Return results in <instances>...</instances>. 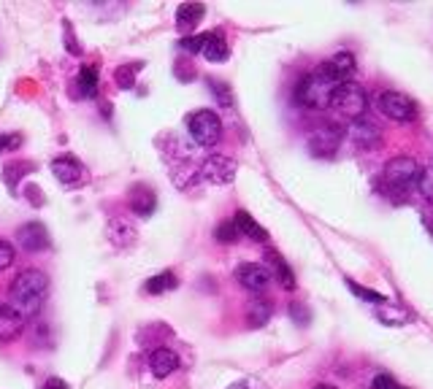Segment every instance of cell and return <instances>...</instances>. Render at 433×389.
Returning a JSON list of instances; mask_svg holds the SVG:
<instances>
[{
    "label": "cell",
    "instance_id": "cell-1",
    "mask_svg": "<svg viewBox=\"0 0 433 389\" xmlns=\"http://www.w3.org/2000/svg\"><path fill=\"white\" fill-rule=\"evenodd\" d=\"M11 308L22 319H30L35 316L41 308H44V300L49 295V276L38 267H27L22 270L14 281H11Z\"/></svg>",
    "mask_w": 433,
    "mask_h": 389
},
{
    "label": "cell",
    "instance_id": "cell-2",
    "mask_svg": "<svg viewBox=\"0 0 433 389\" xmlns=\"http://www.w3.org/2000/svg\"><path fill=\"white\" fill-rule=\"evenodd\" d=\"M336 90H338V84H336L322 68H317L314 73H306L304 78L298 81V87H295V100H298L304 108L322 111V108H331V100Z\"/></svg>",
    "mask_w": 433,
    "mask_h": 389
},
{
    "label": "cell",
    "instance_id": "cell-3",
    "mask_svg": "<svg viewBox=\"0 0 433 389\" xmlns=\"http://www.w3.org/2000/svg\"><path fill=\"white\" fill-rule=\"evenodd\" d=\"M420 163L414 160V157H407V154H401V157H393L382 170V181L384 187L390 190V192L395 194H407L411 190H417V181H420Z\"/></svg>",
    "mask_w": 433,
    "mask_h": 389
},
{
    "label": "cell",
    "instance_id": "cell-4",
    "mask_svg": "<svg viewBox=\"0 0 433 389\" xmlns=\"http://www.w3.org/2000/svg\"><path fill=\"white\" fill-rule=\"evenodd\" d=\"M187 133H190V138L198 146L211 149V146H217L222 141V119L214 111L201 108V111L187 117Z\"/></svg>",
    "mask_w": 433,
    "mask_h": 389
},
{
    "label": "cell",
    "instance_id": "cell-5",
    "mask_svg": "<svg viewBox=\"0 0 433 389\" xmlns=\"http://www.w3.org/2000/svg\"><path fill=\"white\" fill-rule=\"evenodd\" d=\"M331 108H336L341 117L355 122L360 117H366V111H368V95H366V90L360 84H355V81L338 84V90L333 92Z\"/></svg>",
    "mask_w": 433,
    "mask_h": 389
},
{
    "label": "cell",
    "instance_id": "cell-6",
    "mask_svg": "<svg viewBox=\"0 0 433 389\" xmlns=\"http://www.w3.org/2000/svg\"><path fill=\"white\" fill-rule=\"evenodd\" d=\"M236 173H238V163L228 154H209L198 168V176L209 184H217V187L230 184L236 179Z\"/></svg>",
    "mask_w": 433,
    "mask_h": 389
},
{
    "label": "cell",
    "instance_id": "cell-7",
    "mask_svg": "<svg viewBox=\"0 0 433 389\" xmlns=\"http://www.w3.org/2000/svg\"><path fill=\"white\" fill-rule=\"evenodd\" d=\"M377 103H379V111L393 122H411L417 117L414 100L409 95H404V92H398V90H384V92H379Z\"/></svg>",
    "mask_w": 433,
    "mask_h": 389
},
{
    "label": "cell",
    "instance_id": "cell-8",
    "mask_svg": "<svg viewBox=\"0 0 433 389\" xmlns=\"http://www.w3.org/2000/svg\"><path fill=\"white\" fill-rule=\"evenodd\" d=\"M341 138H344V130L338 124H322L317 127L314 133H309L306 138V146L314 157H333L341 146Z\"/></svg>",
    "mask_w": 433,
    "mask_h": 389
},
{
    "label": "cell",
    "instance_id": "cell-9",
    "mask_svg": "<svg viewBox=\"0 0 433 389\" xmlns=\"http://www.w3.org/2000/svg\"><path fill=\"white\" fill-rule=\"evenodd\" d=\"M51 173H54V179H57L63 187H79V184L87 181V170H84V165L79 163L76 157H71V154H63V157L51 160Z\"/></svg>",
    "mask_w": 433,
    "mask_h": 389
},
{
    "label": "cell",
    "instance_id": "cell-10",
    "mask_svg": "<svg viewBox=\"0 0 433 389\" xmlns=\"http://www.w3.org/2000/svg\"><path fill=\"white\" fill-rule=\"evenodd\" d=\"M236 281H238L244 290L260 295V292L268 290V284H271L274 279H271V273H268L265 265H260V263H244V265L236 267Z\"/></svg>",
    "mask_w": 433,
    "mask_h": 389
},
{
    "label": "cell",
    "instance_id": "cell-11",
    "mask_svg": "<svg viewBox=\"0 0 433 389\" xmlns=\"http://www.w3.org/2000/svg\"><path fill=\"white\" fill-rule=\"evenodd\" d=\"M17 243L30 251V254H35V251H44V249H49V233H47V227L41 224V222H27L22 224L19 230H17Z\"/></svg>",
    "mask_w": 433,
    "mask_h": 389
},
{
    "label": "cell",
    "instance_id": "cell-12",
    "mask_svg": "<svg viewBox=\"0 0 433 389\" xmlns=\"http://www.w3.org/2000/svg\"><path fill=\"white\" fill-rule=\"evenodd\" d=\"M320 68L328 73L336 84H347V81H352V76H355V71H357L355 57H352L350 51H338V54H333L331 60H325Z\"/></svg>",
    "mask_w": 433,
    "mask_h": 389
},
{
    "label": "cell",
    "instance_id": "cell-13",
    "mask_svg": "<svg viewBox=\"0 0 433 389\" xmlns=\"http://www.w3.org/2000/svg\"><path fill=\"white\" fill-rule=\"evenodd\" d=\"M350 138L355 141L357 149L371 151V149H377V146H379L382 133H379L377 122H371L368 117H360V119H355L352 122V127H350Z\"/></svg>",
    "mask_w": 433,
    "mask_h": 389
},
{
    "label": "cell",
    "instance_id": "cell-14",
    "mask_svg": "<svg viewBox=\"0 0 433 389\" xmlns=\"http://www.w3.org/2000/svg\"><path fill=\"white\" fill-rule=\"evenodd\" d=\"M265 263H268L265 267H268L271 279H277L284 290H295V273L290 270V265L284 263L279 251H265Z\"/></svg>",
    "mask_w": 433,
    "mask_h": 389
},
{
    "label": "cell",
    "instance_id": "cell-15",
    "mask_svg": "<svg viewBox=\"0 0 433 389\" xmlns=\"http://www.w3.org/2000/svg\"><path fill=\"white\" fill-rule=\"evenodd\" d=\"M25 327V319L17 314L11 306H0V343H8V340L19 338Z\"/></svg>",
    "mask_w": 433,
    "mask_h": 389
},
{
    "label": "cell",
    "instance_id": "cell-16",
    "mask_svg": "<svg viewBox=\"0 0 433 389\" xmlns=\"http://www.w3.org/2000/svg\"><path fill=\"white\" fill-rule=\"evenodd\" d=\"M149 367H152V373L157 379H165V376H171L179 367V357L171 349L160 346V349H154L152 354H149Z\"/></svg>",
    "mask_w": 433,
    "mask_h": 389
},
{
    "label": "cell",
    "instance_id": "cell-17",
    "mask_svg": "<svg viewBox=\"0 0 433 389\" xmlns=\"http://www.w3.org/2000/svg\"><path fill=\"white\" fill-rule=\"evenodd\" d=\"M154 206H157V197L149 187H133L130 190V211L136 217H152Z\"/></svg>",
    "mask_w": 433,
    "mask_h": 389
},
{
    "label": "cell",
    "instance_id": "cell-18",
    "mask_svg": "<svg viewBox=\"0 0 433 389\" xmlns=\"http://www.w3.org/2000/svg\"><path fill=\"white\" fill-rule=\"evenodd\" d=\"M108 238L114 246H120V249H128L136 243V227L130 224L128 219H111L108 222Z\"/></svg>",
    "mask_w": 433,
    "mask_h": 389
},
{
    "label": "cell",
    "instance_id": "cell-19",
    "mask_svg": "<svg viewBox=\"0 0 433 389\" xmlns=\"http://www.w3.org/2000/svg\"><path fill=\"white\" fill-rule=\"evenodd\" d=\"M233 224H236V233L238 235H244V238H252V241L263 243L268 238V233H265V227H260L255 219L250 217L247 211H236V217H233Z\"/></svg>",
    "mask_w": 433,
    "mask_h": 389
},
{
    "label": "cell",
    "instance_id": "cell-20",
    "mask_svg": "<svg viewBox=\"0 0 433 389\" xmlns=\"http://www.w3.org/2000/svg\"><path fill=\"white\" fill-rule=\"evenodd\" d=\"M201 54H204L206 60H211V63H222V60H228L230 57V49L220 33H204Z\"/></svg>",
    "mask_w": 433,
    "mask_h": 389
},
{
    "label": "cell",
    "instance_id": "cell-21",
    "mask_svg": "<svg viewBox=\"0 0 433 389\" xmlns=\"http://www.w3.org/2000/svg\"><path fill=\"white\" fill-rule=\"evenodd\" d=\"M377 319L382 324H390V327H401V324H407L409 319H411V314H409L404 306L384 300L382 306H377Z\"/></svg>",
    "mask_w": 433,
    "mask_h": 389
},
{
    "label": "cell",
    "instance_id": "cell-22",
    "mask_svg": "<svg viewBox=\"0 0 433 389\" xmlns=\"http://www.w3.org/2000/svg\"><path fill=\"white\" fill-rule=\"evenodd\" d=\"M204 14H206V6H201V3H184V6H179V8H177L179 30L190 33L195 24L204 19Z\"/></svg>",
    "mask_w": 433,
    "mask_h": 389
},
{
    "label": "cell",
    "instance_id": "cell-23",
    "mask_svg": "<svg viewBox=\"0 0 433 389\" xmlns=\"http://www.w3.org/2000/svg\"><path fill=\"white\" fill-rule=\"evenodd\" d=\"M79 95L81 97H95L98 95V68L92 65H84L81 73H79Z\"/></svg>",
    "mask_w": 433,
    "mask_h": 389
},
{
    "label": "cell",
    "instance_id": "cell-24",
    "mask_svg": "<svg viewBox=\"0 0 433 389\" xmlns=\"http://www.w3.org/2000/svg\"><path fill=\"white\" fill-rule=\"evenodd\" d=\"M271 311H274V308H271V303L257 297V300H252V303H250L247 319H250V324H252V327H263V324L271 319Z\"/></svg>",
    "mask_w": 433,
    "mask_h": 389
},
{
    "label": "cell",
    "instance_id": "cell-25",
    "mask_svg": "<svg viewBox=\"0 0 433 389\" xmlns=\"http://www.w3.org/2000/svg\"><path fill=\"white\" fill-rule=\"evenodd\" d=\"M177 287H179V281H177V276H174L171 270H165V273H157V276H152V279L147 281V292H149V295L171 292V290H177Z\"/></svg>",
    "mask_w": 433,
    "mask_h": 389
},
{
    "label": "cell",
    "instance_id": "cell-26",
    "mask_svg": "<svg viewBox=\"0 0 433 389\" xmlns=\"http://www.w3.org/2000/svg\"><path fill=\"white\" fill-rule=\"evenodd\" d=\"M138 68H144V65H138V63L120 65V68H117V73H114L117 84H120L122 90H133V87H136V73H138Z\"/></svg>",
    "mask_w": 433,
    "mask_h": 389
},
{
    "label": "cell",
    "instance_id": "cell-27",
    "mask_svg": "<svg viewBox=\"0 0 433 389\" xmlns=\"http://www.w3.org/2000/svg\"><path fill=\"white\" fill-rule=\"evenodd\" d=\"M417 190H420V194H423L428 203H433V165L423 168L420 181H417Z\"/></svg>",
    "mask_w": 433,
    "mask_h": 389
},
{
    "label": "cell",
    "instance_id": "cell-28",
    "mask_svg": "<svg viewBox=\"0 0 433 389\" xmlns=\"http://www.w3.org/2000/svg\"><path fill=\"white\" fill-rule=\"evenodd\" d=\"M347 287L355 292L357 297H363V300H371L374 306H382L384 300H387L384 295H379V292H374V290H366V287H360V284H355V281H347Z\"/></svg>",
    "mask_w": 433,
    "mask_h": 389
},
{
    "label": "cell",
    "instance_id": "cell-29",
    "mask_svg": "<svg viewBox=\"0 0 433 389\" xmlns=\"http://www.w3.org/2000/svg\"><path fill=\"white\" fill-rule=\"evenodd\" d=\"M14 260H17V249L8 241H0V273L14 265Z\"/></svg>",
    "mask_w": 433,
    "mask_h": 389
},
{
    "label": "cell",
    "instance_id": "cell-30",
    "mask_svg": "<svg viewBox=\"0 0 433 389\" xmlns=\"http://www.w3.org/2000/svg\"><path fill=\"white\" fill-rule=\"evenodd\" d=\"M214 238H217L220 243H233L236 238H238V233H236V224H233V222H222V224L217 227Z\"/></svg>",
    "mask_w": 433,
    "mask_h": 389
},
{
    "label": "cell",
    "instance_id": "cell-31",
    "mask_svg": "<svg viewBox=\"0 0 433 389\" xmlns=\"http://www.w3.org/2000/svg\"><path fill=\"white\" fill-rule=\"evenodd\" d=\"M211 84V92L217 95V100L222 103V106H233V97H230V90H228V84H222V81H209Z\"/></svg>",
    "mask_w": 433,
    "mask_h": 389
},
{
    "label": "cell",
    "instance_id": "cell-32",
    "mask_svg": "<svg viewBox=\"0 0 433 389\" xmlns=\"http://www.w3.org/2000/svg\"><path fill=\"white\" fill-rule=\"evenodd\" d=\"M371 389H407L401 387L390 373H379V376H374V381H371Z\"/></svg>",
    "mask_w": 433,
    "mask_h": 389
},
{
    "label": "cell",
    "instance_id": "cell-33",
    "mask_svg": "<svg viewBox=\"0 0 433 389\" xmlns=\"http://www.w3.org/2000/svg\"><path fill=\"white\" fill-rule=\"evenodd\" d=\"M179 47L184 49V51L201 54V47H204V33H201V35H187V38H181V41H179Z\"/></svg>",
    "mask_w": 433,
    "mask_h": 389
},
{
    "label": "cell",
    "instance_id": "cell-34",
    "mask_svg": "<svg viewBox=\"0 0 433 389\" xmlns=\"http://www.w3.org/2000/svg\"><path fill=\"white\" fill-rule=\"evenodd\" d=\"M17 146H22V135H0V154L14 151Z\"/></svg>",
    "mask_w": 433,
    "mask_h": 389
},
{
    "label": "cell",
    "instance_id": "cell-35",
    "mask_svg": "<svg viewBox=\"0 0 433 389\" xmlns=\"http://www.w3.org/2000/svg\"><path fill=\"white\" fill-rule=\"evenodd\" d=\"M228 389H263V384L257 379H244V381H238V384H233Z\"/></svg>",
    "mask_w": 433,
    "mask_h": 389
},
{
    "label": "cell",
    "instance_id": "cell-36",
    "mask_svg": "<svg viewBox=\"0 0 433 389\" xmlns=\"http://www.w3.org/2000/svg\"><path fill=\"white\" fill-rule=\"evenodd\" d=\"M290 314L295 316V319H298L301 324H306V322H309V314H306V308H301L298 303H295V306H290Z\"/></svg>",
    "mask_w": 433,
    "mask_h": 389
},
{
    "label": "cell",
    "instance_id": "cell-37",
    "mask_svg": "<svg viewBox=\"0 0 433 389\" xmlns=\"http://www.w3.org/2000/svg\"><path fill=\"white\" fill-rule=\"evenodd\" d=\"M41 389H68V384H65L63 379H49Z\"/></svg>",
    "mask_w": 433,
    "mask_h": 389
},
{
    "label": "cell",
    "instance_id": "cell-38",
    "mask_svg": "<svg viewBox=\"0 0 433 389\" xmlns=\"http://www.w3.org/2000/svg\"><path fill=\"white\" fill-rule=\"evenodd\" d=\"M314 389H336V387H331V384H317Z\"/></svg>",
    "mask_w": 433,
    "mask_h": 389
}]
</instances>
